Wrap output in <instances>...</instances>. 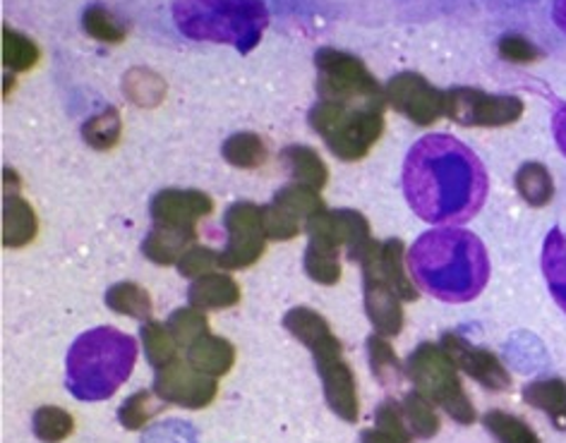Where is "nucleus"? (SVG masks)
<instances>
[{
    "mask_svg": "<svg viewBox=\"0 0 566 443\" xmlns=\"http://www.w3.org/2000/svg\"><path fill=\"white\" fill-rule=\"evenodd\" d=\"M488 170L478 154L451 135L418 139L403 161V194L424 223L471 221L488 199Z\"/></svg>",
    "mask_w": 566,
    "mask_h": 443,
    "instance_id": "1",
    "label": "nucleus"
},
{
    "mask_svg": "<svg viewBox=\"0 0 566 443\" xmlns=\"http://www.w3.org/2000/svg\"><path fill=\"white\" fill-rule=\"evenodd\" d=\"M416 285L442 303H471L485 291L490 256L483 242L463 228H434L422 233L406 254Z\"/></svg>",
    "mask_w": 566,
    "mask_h": 443,
    "instance_id": "2",
    "label": "nucleus"
},
{
    "mask_svg": "<svg viewBox=\"0 0 566 443\" xmlns=\"http://www.w3.org/2000/svg\"><path fill=\"white\" fill-rule=\"evenodd\" d=\"M137 340L113 326L84 331L67 350L65 386L77 400H108L133 375Z\"/></svg>",
    "mask_w": 566,
    "mask_h": 443,
    "instance_id": "3",
    "label": "nucleus"
},
{
    "mask_svg": "<svg viewBox=\"0 0 566 443\" xmlns=\"http://www.w3.org/2000/svg\"><path fill=\"white\" fill-rule=\"evenodd\" d=\"M174 20L195 41H214L250 53L262 41L269 10L262 0H174Z\"/></svg>",
    "mask_w": 566,
    "mask_h": 443,
    "instance_id": "4",
    "label": "nucleus"
},
{
    "mask_svg": "<svg viewBox=\"0 0 566 443\" xmlns=\"http://www.w3.org/2000/svg\"><path fill=\"white\" fill-rule=\"evenodd\" d=\"M283 326L313 352L324 386V398H327L332 412L338 414L344 422H358L360 403L356 375H353L350 365L344 360L342 342L334 336L327 319L310 307H295L283 317Z\"/></svg>",
    "mask_w": 566,
    "mask_h": 443,
    "instance_id": "5",
    "label": "nucleus"
},
{
    "mask_svg": "<svg viewBox=\"0 0 566 443\" xmlns=\"http://www.w3.org/2000/svg\"><path fill=\"white\" fill-rule=\"evenodd\" d=\"M307 123L342 161H360L385 133V110L317 102Z\"/></svg>",
    "mask_w": 566,
    "mask_h": 443,
    "instance_id": "6",
    "label": "nucleus"
},
{
    "mask_svg": "<svg viewBox=\"0 0 566 443\" xmlns=\"http://www.w3.org/2000/svg\"><path fill=\"white\" fill-rule=\"evenodd\" d=\"M406 377L416 386V391L430 400L432 405H440L451 420L459 424H473L478 412L465 393L457 365L449 360L442 346L434 342H420L408 355Z\"/></svg>",
    "mask_w": 566,
    "mask_h": 443,
    "instance_id": "7",
    "label": "nucleus"
},
{
    "mask_svg": "<svg viewBox=\"0 0 566 443\" xmlns=\"http://www.w3.org/2000/svg\"><path fill=\"white\" fill-rule=\"evenodd\" d=\"M315 65L319 102L375 110L387 108V92L379 87V82L356 55L336 49H319Z\"/></svg>",
    "mask_w": 566,
    "mask_h": 443,
    "instance_id": "8",
    "label": "nucleus"
},
{
    "mask_svg": "<svg viewBox=\"0 0 566 443\" xmlns=\"http://www.w3.org/2000/svg\"><path fill=\"white\" fill-rule=\"evenodd\" d=\"M223 225L229 240L219 252V266L240 271L258 262L269 240L264 228V209L252 202H235L226 209Z\"/></svg>",
    "mask_w": 566,
    "mask_h": 443,
    "instance_id": "9",
    "label": "nucleus"
},
{
    "mask_svg": "<svg viewBox=\"0 0 566 443\" xmlns=\"http://www.w3.org/2000/svg\"><path fill=\"white\" fill-rule=\"evenodd\" d=\"M444 116L465 127H502L521 120L523 102L509 94H488L475 87L447 92Z\"/></svg>",
    "mask_w": 566,
    "mask_h": 443,
    "instance_id": "10",
    "label": "nucleus"
},
{
    "mask_svg": "<svg viewBox=\"0 0 566 443\" xmlns=\"http://www.w3.org/2000/svg\"><path fill=\"white\" fill-rule=\"evenodd\" d=\"M387 104L410 123L430 127L444 116L447 92L437 89L418 73H399L387 82Z\"/></svg>",
    "mask_w": 566,
    "mask_h": 443,
    "instance_id": "11",
    "label": "nucleus"
},
{
    "mask_svg": "<svg viewBox=\"0 0 566 443\" xmlns=\"http://www.w3.org/2000/svg\"><path fill=\"white\" fill-rule=\"evenodd\" d=\"M154 393L161 403L180 405L188 410H202L214 403L219 393V381L209 375L197 371L188 360H174L164 369H157L154 377Z\"/></svg>",
    "mask_w": 566,
    "mask_h": 443,
    "instance_id": "12",
    "label": "nucleus"
},
{
    "mask_svg": "<svg viewBox=\"0 0 566 443\" xmlns=\"http://www.w3.org/2000/svg\"><path fill=\"white\" fill-rule=\"evenodd\" d=\"M307 238H324L332 240L334 245L346 250V256L350 262H360L365 250L370 247V242L375 240L370 233V223L358 211L350 209H324L315 213L313 219L305 223Z\"/></svg>",
    "mask_w": 566,
    "mask_h": 443,
    "instance_id": "13",
    "label": "nucleus"
},
{
    "mask_svg": "<svg viewBox=\"0 0 566 443\" xmlns=\"http://www.w3.org/2000/svg\"><path fill=\"white\" fill-rule=\"evenodd\" d=\"M440 346L449 355V360L457 365V369H461L463 375H469L480 386H485L490 391L512 389V375H509L494 352L473 346V342L463 340L459 334H444Z\"/></svg>",
    "mask_w": 566,
    "mask_h": 443,
    "instance_id": "14",
    "label": "nucleus"
},
{
    "mask_svg": "<svg viewBox=\"0 0 566 443\" xmlns=\"http://www.w3.org/2000/svg\"><path fill=\"white\" fill-rule=\"evenodd\" d=\"M363 274L377 276L381 281H387L391 288L396 291L403 303H416L420 297V291L416 281H410L408 276V264H406V245L403 240L391 238L385 242L373 240L370 247L365 250L363 260L358 262Z\"/></svg>",
    "mask_w": 566,
    "mask_h": 443,
    "instance_id": "15",
    "label": "nucleus"
},
{
    "mask_svg": "<svg viewBox=\"0 0 566 443\" xmlns=\"http://www.w3.org/2000/svg\"><path fill=\"white\" fill-rule=\"evenodd\" d=\"M214 211L211 197L200 190H161L151 199L154 225L178 228V231L197 233V221Z\"/></svg>",
    "mask_w": 566,
    "mask_h": 443,
    "instance_id": "16",
    "label": "nucleus"
},
{
    "mask_svg": "<svg viewBox=\"0 0 566 443\" xmlns=\"http://www.w3.org/2000/svg\"><path fill=\"white\" fill-rule=\"evenodd\" d=\"M363 291H365V312L367 319L377 328L379 336L394 338L401 334L403 328V299L396 295V291L387 281L377 276L363 274Z\"/></svg>",
    "mask_w": 566,
    "mask_h": 443,
    "instance_id": "17",
    "label": "nucleus"
},
{
    "mask_svg": "<svg viewBox=\"0 0 566 443\" xmlns=\"http://www.w3.org/2000/svg\"><path fill=\"white\" fill-rule=\"evenodd\" d=\"M188 299L202 312L229 309L240 303V288L229 274H207L190 283Z\"/></svg>",
    "mask_w": 566,
    "mask_h": 443,
    "instance_id": "18",
    "label": "nucleus"
},
{
    "mask_svg": "<svg viewBox=\"0 0 566 443\" xmlns=\"http://www.w3.org/2000/svg\"><path fill=\"white\" fill-rule=\"evenodd\" d=\"M197 242V233L178 231V228H166V225H154L149 235L142 242V252H145L151 264L159 266H171L178 264V260L186 254L188 247Z\"/></svg>",
    "mask_w": 566,
    "mask_h": 443,
    "instance_id": "19",
    "label": "nucleus"
},
{
    "mask_svg": "<svg viewBox=\"0 0 566 443\" xmlns=\"http://www.w3.org/2000/svg\"><path fill=\"white\" fill-rule=\"evenodd\" d=\"M188 362L202 375L219 379L231 371L235 362V348L226 338L207 334L188 348Z\"/></svg>",
    "mask_w": 566,
    "mask_h": 443,
    "instance_id": "20",
    "label": "nucleus"
},
{
    "mask_svg": "<svg viewBox=\"0 0 566 443\" xmlns=\"http://www.w3.org/2000/svg\"><path fill=\"white\" fill-rule=\"evenodd\" d=\"M523 403L543 410L557 432H566V383L557 377L531 381L523 389Z\"/></svg>",
    "mask_w": 566,
    "mask_h": 443,
    "instance_id": "21",
    "label": "nucleus"
},
{
    "mask_svg": "<svg viewBox=\"0 0 566 443\" xmlns=\"http://www.w3.org/2000/svg\"><path fill=\"white\" fill-rule=\"evenodd\" d=\"M39 221L27 199L20 194H6L3 204V245L24 247L36 238Z\"/></svg>",
    "mask_w": 566,
    "mask_h": 443,
    "instance_id": "22",
    "label": "nucleus"
},
{
    "mask_svg": "<svg viewBox=\"0 0 566 443\" xmlns=\"http://www.w3.org/2000/svg\"><path fill=\"white\" fill-rule=\"evenodd\" d=\"M281 161L286 166L293 182L305 184V188L322 190L329 182V170L324 166L322 156L305 145H291L281 151Z\"/></svg>",
    "mask_w": 566,
    "mask_h": 443,
    "instance_id": "23",
    "label": "nucleus"
},
{
    "mask_svg": "<svg viewBox=\"0 0 566 443\" xmlns=\"http://www.w3.org/2000/svg\"><path fill=\"white\" fill-rule=\"evenodd\" d=\"M543 274L555 303L566 312V235L562 228H552L545 238Z\"/></svg>",
    "mask_w": 566,
    "mask_h": 443,
    "instance_id": "24",
    "label": "nucleus"
},
{
    "mask_svg": "<svg viewBox=\"0 0 566 443\" xmlns=\"http://www.w3.org/2000/svg\"><path fill=\"white\" fill-rule=\"evenodd\" d=\"M342 247L334 245L332 240L310 235L305 250V271L307 276L319 285H336L342 278Z\"/></svg>",
    "mask_w": 566,
    "mask_h": 443,
    "instance_id": "25",
    "label": "nucleus"
},
{
    "mask_svg": "<svg viewBox=\"0 0 566 443\" xmlns=\"http://www.w3.org/2000/svg\"><path fill=\"white\" fill-rule=\"evenodd\" d=\"M516 190L521 194V199L531 207H547L552 202V197H555V180H552L549 170L537 164V161H528L523 164L516 170Z\"/></svg>",
    "mask_w": 566,
    "mask_h": 443,
    "instance_id": "26",
    "label": "nucleus"
},
{
    "mask_svg": "<svg viewBox=\"0 0 566 443\" xmlns=\"http://www.w3.org/2000/svg\"><path fill=\"white\" fill-rule=\"evenodd\" d=\"M367 360H370V369L375 379L385 386V389H396L406 377L403 365L391 342H387V336H370L367 338Z\"/></svg>",
    "mask_w": 566,
    "mask_h": 443,
    "instance_id": "27",
    "label": "nucleus"
},
{
    "mask_svg": "<svg viewBox=\"0 0 566 443\" xmlns=\"http://www.w3.org/2000/svg\"><path fill=\"white\" fill-rule=\"evenodd\" d=\"M106 305L116 314H123V317H133L139 321H149L151 319V297L149 293L142 288L137 283L123 281L111 285L106 293Z\"/></svg>",
    "mask_w": 566,
    "mask_h": 443,
    "instance_id": "28",
    "label": "nucleus"
},
{
    "mask_svg": "<svg viewBox=\"0 0 566 443\" xmlns=\"http://www.w3.org/2000/svg\"><path fill=\"white\" fill-rule=\"evenodd\" d=\"M272 204H276L279 209L291 213V217L295 221H301V223H307L310 219L315 217V213L327 209V207H324V199L319 197L317 190L305 188V184H298V182L283 184V188L274 194Z\"/></svg>",
    "mask_w": 566,
    "mask_h": 443,
    "instance_id": "29",
    "label": "nucleus"
},
{
    "mask_svg": "<svg viewBox=\"0 0 566 443\" xmlns=\"http://www.w3.org/2000/svg\"><path fill=\"white\" fill-rule=\"evenodd\" d=\"M223 159L235 168H260L269 159V149L260 135L252 133H238L223 141L221 147Z\"/></svg>",
    "mask_w": 566,
    "mask_h": 443,
    "instance_id": "30",
    "label": "nucleus"
},
{
    "mask_svg": "<svg viewBox=\"0 0 566 443\" xmlns=\"http://www.w3.org/2000/svg\"><path fill=\"white\" fill-rule=\"evenodd\" d=\"M142 348H145V355L151 367L164 369L166 365H171L178 360V342L168 331L166 324L159 321H145L142 326Z\"/></svg>",
    "mask_w": 566,
    "mask_h": 443,
    "instance_id": "31",
    "label": "nucleus"
},
{
    "mask_svg": "<svg viewBox=\"0 0 566 443\" xmlns=\"http://www.w3.org/2000/svg\"><path fill=\"white\" fill-rule=\"evenodd\" d=\"M401 410L410 434L416 439H432L440 432V414L434 412L432 403L418 391L406 393L401 400Z\"/></svg>",
    "mask_w": 566,
    "mask_h": 443,
    "instance_id": "32",
    "label": "nucleus"
},
{
    "mask_svg": "<svg viewBox=\"0 0 566 443\" xmlns=\"http://www.w3.org/2000/svg\"><path fill=\"white\" fill-rule=\"evenodd\" d=\"M120 133H123V120L118 108H104L98 116L90 118L82 127V137L92 149L106 151L113 149L120 141Z\"/></svg>",
    "mask_w": 566,
    "mask_h": 443,
    "instance_id": "33",
    "label": "nucleus"
},
{
    "mask_svg": "<svg viewBox=\"0 0 566 443\" xmlns=\"http://www.w3.org/2000/svg\"><path fill=\"white\" fill-rule=\"evenodd\" d=\"M125 84V94L130 96V102H135L142 108H154L157 104L164 102L166 96V84L164 80L151 73V70H130L123 80Z\"/></svg>",
    "mask_w": 566,
    "mask_h": 443,
    "instance_id": "34",
    "label": "nucleus"
},
{
    "mask_svg": "<svg viewBox=\"0 0 566 443\" xmlns=\"http://www.w3.org/2000/svg\"><path fill=\"white\" fill-rule=\"evenodd\" d=\"M483 424L500 443H543L533 429L512 412L490 410L483 418Z\"/></svg>",
    "mask_w": 566,
    "mask_h": 443,
    "instance_id": "35",
    "label": "nucleus"
},
{
    "mask_svg": "<svg viewBox=\"0 0 566 443\" xmlns=\"http://www.w3.org/2000/svg\"><path fill=\"white\" fill-rule=\"evenodd\" d=\"M32 429H34V436L39 441L61 443L70 434H73L75 420H73V414H70L67 410L55 408V405H46V408H39L34 412Z\"/></svg>",
    "mask_w": 566,
    "mask_h": 443,
    "instance_id": "36",
    "label": "nucleus"
},
{
    "mask_svg": "<svg viewBox=\"0 0 566 443\" xmlns=\"http://www.w3.org/2000/svg\"><path fill=\"white\" fill-rule=\"evenodd\" d=\"M39 59H41V51L32 39H27L24 34L6 27L3 30V63L10 73H27V70H32L39 63Z\"/></svg>",
    "mask_w": 566,
    "mask_h": 443,
    "instance_id": "37",
    "label": "nucleus"
},
{
    "mask_svg": "<svg viewBox=\"0 0 566 443\" xmlns=\"http://www.w3.org/2000/svg\"><path fill=\"white\" fill-rule=\"evenodd\" d=\"M166 326L180 348H190L192 342H197L202 336L209 334V321L202 314V309H197L192 305L176 309L171 317H168Z\"/></svg>",
    "mask_w": 566,
    "mask_h": 443,
    "instance_id": "38",
    "label": "nucleus"
},
{
    "mask_svg": "<svg viewBox=\"0 0 566 443\" xmlns=\"http://www.w3.org/2000/svg\"><path fill=\"white\" fill-rule=\"evenodd\" d=\"M82 27L92 39L104 41V44H120V41H125V34H127L125 27L118 24L116 18H113L108 10L98 8V6H92V8L84 10Z\"/></svg>",
    "mask_w": 566,
    "mask_h": 443,
    "instance_id": "39",
    "label": "nucleus"
},
{
    "mask_svg": "<svg viewBox=\"0 0 566 443\" xmlns=\"http://www.w3.org/2000/svg\"><path fill=\"white\" fill-rule=\"evenodd\" d=\"M161 408H164V403H154V395L149 391H139V393H133L120 405L118 420L125 429L137 432V429L145 426Z\"/></svg>",
    "mask_w": 566,
    "mask_h": 443,
    "instance_id": "40",
    "label": "nucleus"
},
{
    "mask_svg": "<svg viewBox=\"0 0 566 443\" xmlns=\"http://www.w3.org/2000/svg\"><path fill=\"white\" fill-rule=\"evenodd\" d=\"M375 429L391 436L396 443H413V434H410V429L406 424L401 403L394 398H387L385 403L375 410Z\"/></svg>",
    "mask_w": 566,
    "mask_h": 443,
    "instance_id": "41",
    "label": "nucleus"
},
{
    "mask_svg": "<svg viewBox=\"0 0 566 443\" xmlns=\"http://www.w3.org/2000/svg\"><path fill=\"white\" fill-rule=\"evenodd\" d=\"M264 209V228H266V238L276 240V242H286L298 238L303 231V223L295 221L291 213L279 209L276 204H266Z\"/></svg>",
    "mask_w": 566,
    "mask_h": 443,
    "instance_id": "42",
    "label": "nucleus"
},
{
    "mask_svg": "<svg viewBox=\"0 0 566 443\" xmlns=\"http://www.w3.org/2000/svg\"><path fill=\"white\" fill-rule=\"evenodd\" d=\"M178 271L186 278H200L211 274V268L219 266V252H211L209 247L192 245L186 250V254L178 260Z\"/></svg>",
    "mask_w": 566,
    "mask_h": 443,
    "instance_id": "43",
    "label": "nucleus"
},
{
    "mask_svg": "<svg viewBox=\"0 0 566 443\" xmlns=\"http://www.w3.org/2000/svg\"><path fill=\"white\" fill-rule=\"evenodd\" d=\"M497 49H500V55H502L504 61L518 63V65L535 63L543 55L541 49H537L535 44H531V41L526 36H521V34H504L500 39Z\"/></svg>",
    "mask_w": 566,
    "mask_h": 443,
    "instance_id": "44",
    "label": "nucleus"
},
{
    "mask_svg": "<svg viewBox=\"0 0 566 443\" xmlns=\"http://www.w3.org/2000/svg\"><path fill=\"white\" fill-rule=\"evenodd\" d=\"M552 133H555V141L559 151L566 156V104L557 108L555 118H552Z\"/></svg>",
    "mask_w": 566,
    "mask_h": 443,
    "instance_id": "45",
    "label": "nucleus"
},
{
    "mask_svg": "<svg viewBox=\"0 0 566 443\" xmlns=\"http://www.w3.org/2000/svg\"><path fill=\"white\" fill-rule=\"evenodd\" d=\"M552 18H555V24L566 34V0H555L552 3Z\"/></svg>",
    "mask_w": 566,
    "mask_h": 443,
    "instance_id": "46",
    "label": "nucleus"
},
{
    "mask_svg": "<svg viewBox=\"0 0 566 443\" xmlns=\"http://www.w3.org/2000/svg\"><path fill=\"white\" fill-rule=\"evenodd\" d=\"M363 443H396L391 436L381 434L379 429H365L363 432Z\"/></svg>",
    "mask_w": 566,
    "mask_h": 443,
    "instance_id": "47",
    "label": "nucleus"
}]
</instances>
